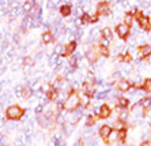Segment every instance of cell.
<instances>
[{"label":"cell","mask_w":151,"mask_h":146,"mask_svg":"<svg viewBox=\"0 0 151 146\" xmlns=\"http://www.w3.org/2000/svg\"><path fill=\"white\" fill-rule=\"evenodd\" d=\"M81 107V97H79V93L78 92H71L70 96L65 98L64 101V111L71 112V111H75Z\"/></svg>","instance_id":"1"},{"label":"cell","mask_w":151,"mask_h":146,"mask_svg":"<svg viewBox=\"0 0 151 146\" xmlns=\"http://www.w3.org/2000/svg\"><path fill=\"white\" fill-rule=\"evenodd\" d=\"M25 115V109L19 105H8L6 108V118L8 120H21Z\"/></svg>","instance_id":"2"},{"label":"cell","mask_w":151,"mask_h":146,"mask_svg":"<svg viewBox=\"0 0 151 146\" xmlns=\"http://www.w3.org/2000/svg\"><path fill=\"white\" fill-rule=\"evenodd\" d=\"M114 32H116V34L119 36V38L127 41L128 37L131 36V26H128V25H125L124 22H121V23H117L116 25Z\"/></svg>","instance_id":"3"},{"label":"cell","mask_w":151,"mask_h":146,"mask_svg":"<svg viewBox=\"0 0 151 146\" xmlns=\"http://www.w3.org/2000/svg\"><path fill=\"white\" fill-rule=\"evenodd\" d=\"M86 59L90 64L97 63V60L99 59V49L94 45H90V48L86 51Z\"/></svg>","instance_id":"4"},{"label":"cell","mask_w":151,"mask_h":146,"mask_svg":"<svg viewBox=\"0 0 151 146\" xmlns=\"http://www.w3.org/2000/svg\"><path fill=\"white\" fill-rule=\"evenodd\" d=\"M95 12L99 15V17H108L110 14V3L109 1H99L95 7Z\"/></svg>","instance_id":"5"},{"label":"cell","mask_w":151,"mask_h":146,"mask_svg":"<svg viewBox=\"0 0 151 146\" xmlns=\"http://www.w3.org/2000/svg\"><path fill=\"white\" fill-rule=\"evenodd\" d=\"M137 57L142 60H146L148 56H151V44H142L137 46Z\"/></svg>","instance_id":"6"},{"label":"cell","mask_w":151,"mask_h":146,"mask_svg":"<svg viewBox=\"0 0 151 146\" xmlns=\"http://www.w3.org/2000/svg\"><path fill=\"white\" fill-rule=\"evenodd\" d=\"M114 87H116L117 90H119L120 93H127L128 90L132 87V83H131V81H128V79H123L120 78L119 81H116V83H114Z\"/></svg>","instance_id":"7"},{"label":"cell","mask_w":151,"mask_h":146,"mask_svg":"<svg viewBox=\"0 0 151 146\" xmlns=\"http://www.w3.org/2000/svg\"><path fill=\"white\" fill-rule=\"evenodd\" d=\"M95 115H97L99 119H109L110 115H112V108H110L109 104H102L101 107H99L98 112Z\"/></svg>","instance_id":"8"},{"label":"cell","mask_w":151,"mask_h":146,"mask_svg":"<svg viewBox=\"0 0 151 146\" xmlns=\"http://www.w3.org/2000/svg\"><path fill=\"white\" fill-rule=\"evenodd\" d=\"M76 48H78V41H75V40L68 41V43L64 45V53H63V56H71L72 53H75Z\"/></svg>","instance_id":"9"},{"label":"cell","mask_w":151,"mask_h":146,"mask_svg":"<svg viewBox=\"0 0 151 146\" xmlns=\"http://www.w3.org/2000/svg\"><path fill=\"white\" fill-rule=\"evenodd\" d=\"M136 23L143 32H148V30H151L150 17H147V15H143V17H140L139 19H136Z\"/></svg>","instance_id":"10"},{"label":"cell","mask_w":151,"mask_h":146,"mask_svg":"<svg viewBox=\"0 0 151 146\" xmlns=\"http://www.w3.org/2000/svg\"><path fill=\"white\" fill-rule=\"evenodd\" d=\"M104 142H105L106 145H114V143H119V131L113 128L112 132L108 135V138L104 139Z\"/></svg>","instance_id":"11"},{"label":"cell","mask_w":151,"mask_h":146,"mask_svg":"<svg viewBox=\"0 0 151 146\" xmlns=\"http://www.w3.org/2000/svg\"><path fill=\"white\" fill-rule=\"evenodd\" d=\"M35 6V1L34 0H25L23 3H22V11H23V14H30L32 10L34 8Z\"/></svg>","instance_id":"12"},{"label":"cell","mask_w":151,"mask_h":146,"mask_svg":"<svg viewBox=\"0 0 151 146\" xmlns=\"http://www.w3.org/2000/svg\"><path fill=\"white\" fill-rule=\"evenodd\" d=\"M112 130H113L112 126L104 124V126H101V127H99L98 134H99V137H101L102 139H106V138H108V135H109L110 132H112Z\"/></svg>","instance_id":"13"},{"label":"cell","mask_w":151,"mask_h":146,"mask_svg":"<svg viewBox=\"0 0 151 146\" xmlns=\"http://www.w3.org/2000/svg\"><path fill=\"white\" fill-rule=\"evenodd\" d=\"M59 11H60V15L61 17H70L72 14V6L70 3L67 4H61L59 7Z\"/></svg>","instance_id":"14"},{"label":"cell","mask_w":151,"mask_h":146,"mask_svg":"<svg viewBox=\"0 0 151 146\" xmlns=\"http://www.w3.org/2000/svg\"><path fill=\"white\" fill-rule=\"evenodd\" d=\"M41 41L42 44H50L55 41V36H53V33L50 30H45V32L42 33L41 36Z\"/></svg>","instance_id":"15"},{"label":"cell","mask_w":151,"mask_h":146,"mask_svg":"<svg viewBox=\"0 0 151 146\" xmlns=\"http://www.w3.org/2000/svg\"><path fill=\"white\" fill-rule=\"evenodd\" d=\"M129 104H131V100L128 98V97L120 96L119 98H117L116 107H120V108H128V109H129Z\"/></svg>","instance_id":"16"},{"label":"cell","mask_w":151,"mask_h":146,"mask_svg":"<svg viewBox=\"0 0 151 146\" xmlns=\"http://www.w3.org/2000/svg\"><path fill=\"white\" fill-rule=\"evenodd\" d=\"M101 37H102V38H106V40H110V41H112V40H113V32H112V29H110L109 26L102 27L101 29Z\"/></svg>","instance_id":"17"},{"label":"cell","mask_w":151,"mask_h":146,"mask_svg":"<svg viewBox=\"0 0 151 146\" xmlns=\"http://www.w3.org/2000/svg\"><path fill=\"white\" fill-rule=\"evenodd\" d=\"M139 104H140V107L143 108L144 111H150L151 109V97L146 96V97H143V98H140Z\"/></svg>","instance_id":"18"},{"label":"cell","mask_w":151,"mask_h":146,"mask_svg":"<svg viewBox=\"0 0 151 146\" xmlns=\"http://www.w3.org/2000/svg\"><path fill=\"white\" fill-rule=\"evenodd\" d=\"M119 131V143H125L127 137H128V130L127 127L121 128V130H117Z\"/></svg>","instance_id":"19"},{"label":"cell","mask_w":151,"mask_h":146,"mask_svg":"<svg viewBox=\"0 0 151 146\" xmlns=\"http://www.w3.org/2000/svg\"><path fill=\"white\" fill-rule=\"evenodd\" d=\"M98 119L99 118L97 115H88V116H86V127H93L97 123Z\"/></svg>","instance_id":"20"},{"label":"cell","mask_w":151,"mask_h":146,"mask_svg":"<svg viewBox=\"0 0 151 146\" xmlns=\"http://www.w3.org/2000/svg\"><path fill=\"white\" fill-rule=\"evenodd\" d=\"M34 63H35V59L32 57V56H25L23 57V60H22V66H23V67H30L32 68L33 66H34Z\"/></svg>","instance_id":"21"},{"label":"cell","mask_w":151,"mask_h":146,"mask_svg":"<svg viewBox=\"0 0 151 146\" xmlns=\"http://www.w3.org/2000/svg\"><path fill=\"white\" fill-rule=\"evenodd\" d=\"M98 49H99V56L105 57V59H108V57L110 56V49H109V46H102V45H99Z\"/></svg>","instance_id":"22"},{"label":"cell","mask_w":151,"mask_h":146,"mask_svg":"<svg viewBox=\"0 0 151 146\" xmlns=\"http://www.w3.org/2000/svg\"><path fill=\"white\" fill-rule=\"evenodd\" d=\"M32 96H33V89L29 85H25V86H23V93H22V97H23V98H30Z\"/></svg>","instance_id":"23"},{"label":"cell","mask_w":151,"mask_h":146,"mask_svg":"<svg viewBox=\"0 0 151 146\" xmlns=\"http://www.w3.org/2000/svg\"><path fill=\"white\" fill-rule=\"evenodd\" d=\"M123 21H124V23H125V25H128V26H132V25H134V21H135V18H134V15H131L129 12H127V14L124 15Z\"/></svg>","instance_id":"24"},{"label":"cell","mask_w":151,"mask_h":146,"mask_svg":"<svg viewBox=\"0 0 151 146\" xmlns=\"http://www.w3.org/2000/svg\"><path fill=\"white\" fill-rule=\"evenodd\" d=\"M134 61V57H132V55L128 52V51H125V52H123V63L125 64H131Z\"/></svg>","instance_id":"25"},{"label":"cell","mask_w":151,"mask_h":146,"mask_svg":"<svg viewBox=\"0 0 151 146\" xmlns=\"http://www.w3.org/2000/svg\"><path fill=\"white\" fill-rule=\"evenodd\" d=\"M112 127L114 128V130H121V128L125 127V123H124L123 120H120V119H114V121H113Z\"/></svg>","instance_id":"26"},{"label":"cell","mask_w":151,"mask_h":146,"mask_svg":"<svg viewBox=\"0 0 151 146\" xmlns=\"http://www.w3.org/2000/svg\"><path fill=\"white\" fill-rule=\"evenodd\" d=\"M142 87H143L147 93H151V78L143 79V85H142Z\"/></svg>","instance_id":"27"},{"label":"cell","mask_w":151,"mask_h":146,"mask_svg":"<svg viewBox=\"0 0 151 146\" xmlns=\"http://www.w3.org/2000/svg\"><path fill=\"white\" fill-rule=\"evenodd\" d=\"M23 86L25 85H17L14 87V96L18 97V98H21L22 97V93H23Z\"/></svg>","instance_id":"28"},{"label":"cell","mask_w":151,"mask_h":146,"mask_svg":"<svg viewBox=\"0 0 151 146\" xmlns=\"http://www.w3.org/2000/svg\"><path fill=\"white\" fill-rule=\"evenodd\" d=\"M53 53L55 55H59V56H63L64 53V45H61V44H57L55 48H53Z\"/></svg>","instance_id":"29"},{"label":"cell","mask_w":151,"mask_h":146,"mask_svg":"<svg viewBox=\"0 0 151 146\" xmlns=\"http://www.w3.org/2000/svg\"><path fill=\"white\" fill-rule=\"evenodd\" d=\"M81 22L82 25H87V23H90V14L88 12H83L81 17Z\"/></svg>","instance_id":"30"},{"label":"cell","mask_w":151,"mask_h":146,"mask_svg":"<svg viewBox=\"0 0 151 146\" xmlns=\"http://www.w3.org/2000/svg\"><path fill=\"white\" fill-rule=\"evenodd\" d=\"M97 22H99V15L97 12L90 15V23H97Z\"/></svg>","instance_id":"31"},{"label":"cell","mask_w":151,"mask_h":146,"mask_svg":"<svg viewBox=\"0 0 151 146\" xmlns=\"http://www.w3.org/2000/svg\"><path fill=\"white\" fill-rule=\"evenodd\" d=\"M101 45H102V46H110V40L101 38Z\"/></svg>","instance_id":"32"},{"label":"cell","mask_w":151,"mask_h":146,"mask_svg":"<svg viewBox=\"0 0 151 146\" xmlns=\"http://www.w3.org/2000/svg\"><path fill=\"white\" fill-rule=\"evenodd\" d=\"M42 57H44V53H42V52H37V55H35V60H41Z\"/></svg>","instance_id":"33"},{"label":"cell","mask_w":151,"mask_h":146,"mask_svg":"<svg viewBox=\"0 0 151 146\" xmlns=\"http://www.w3.org/2000/svg\"><path fill=\"white\" fill-rule=\"evenodd\" d=\"M3 40H4V32L0 30V41H3Z\"/></svg>","instance_id":"34"},{"label":"cell","mask_w":151,"mask_h":146,"mask_svg":"<svg viewBox=\"0 0 151 146\" xmlns=\"http://www.w3.org/2000/svg\"><path fill=\"white\" fill-rule=\"evenodd\" d=\"M0 93H1V83H0Z\"/></svg>","instance_id":"35"},{"label":"cell","mask_w":151,"mask_h":146,"mask_svg":"<svg viewBox=\"0 0 151 146\" xmlns=\"http://www.w3.org/2000/svg\"><path fill=\"white\" fill-rule=\"evenodd\" d=\"M150 26H151V17H150Z\"/></svg>","instance_id":"36"},{"label":"cell","mask_w":151,"mask_h":146,"mask_svg":"<svg viewBox=\"0 0 151 146\" xmlns=\"http://www.w3.org/2000/svg\"><path fill=\"white\" fill-rule=\"evenodd\" d=\"M0 146H3V143H0Z\"/></svg>","instance_id":"37"}]
</instances>
